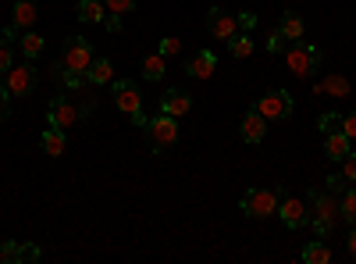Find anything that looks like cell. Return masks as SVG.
<instances>
[{"label": "cell", "mask_w": 356, "mask_h": 264, "mask_svg": "<svg viewBox=\"0 0 356 264\" xmlns=\"http://www.w3.org/2000/svg\"><path fill=\"white\" fill-rule=\"evenodd\" d=\"M349 136L346 132H332V136H324V154H328L332 161H342L346 154H349Z\"/></svg>", "instance_id": "22"}, {"label": "cell", "mask_w": 356, "mask_h": 264, "mask_svg": "<svg viewBox=\"0 0 356 264\" xmlns=\"http://www.w3.org/2000/svg\"><path fill=\"white\" fill-rule=\"evenodd\" d=\"M18 47H22L25 61H36V57L43 54V36H40V33H25V36L18 40Z\"/></svg>", "instance_id": "24"}, {"label": "cell", "mask_w": 356, "mask_h": 264, "mask_svg": "<svg viewBox=\"0 0 356 264\" xmlns=\"http://www.w3.org/2000/svg\"><path fill=\"white\" fill-rule=\"evenodd\" d=\"M36 18H40V4H36V0H15L11 25H18V29H33Z\"/></svg>", "instance_id": "17"}, {"label": "cell", "mask_w": 356, "mask_h": 264, "mask_svg": "<svg viewBox=\"0 0 356 264\" xmlns=\"http://www.w3.org/2000/svg\"><path fill=\"white\" fill-rule=\"evenodd\" d=\"M161 54H164V57L182 54V40H178V36H164V40H161Z\"/></svg>", "instance_id": "31"}, {"label": "cell", "mask_w": 356, "mask_h": 264, "mask_svg": "<svg viewBox=\"0 0 356 264\" xmlns=\"http://www.w3.org/2000/svg\"><path fill=\"white\" fill-rule=\"evenodd\" d=\"M114 86V107L122 111V114H129V118L139 125V129H146V114H143V97H139V86L136 82H129V79H122V82H111Z\"/></svg>", "instance_id": "4"}, {"label": "cell", "mask_w": 356, "mask_h": 264, "mask_svg": "<svg viewBox=\"0 0 356 264\" xmlns=\"http://www.w3.org/2000/svg\"><path fill=\"white\" fill-rule=\"evenodd\" d=\"M15 33H18V25H8L4 33H0V43H8V47H15V40H18Z\"/></svg>", "instance_id": "37"}, {"label": "cell", "mask_w": 356, "mask_h": 264, "mask_svg": "<svg viewBox=\"0 0 356 264\" xmlns=\"http://www.w3.org/2000/svg\"><path fill=\"white\" fill-rule=\"evenodd\" d=\"M11 118V90L8 86H0V122Z\"/></svg>", "instance_id": "32"}, {"label": "cell", "mask_w": 356, "mask_h": 264, "mask_svg": "<svg viewBox=\"0 0 356 264\" xmlns=\"http://www.w3.org/2000/svg\"><path fill=\"white\" fill-rule=\"evenodd\" d=\"M278 218L285 222V228H303L310 222V203L303 196H282L278 200Z\"/></svg>", "instance_id": "10"}, {"label": "cell", "mask_w": 356, "mask_h": 264, "mask_svg": "<svg viewBox=\"0 0 356 264\" xmlns=\"http://www.w3.org/2000/svg\"><path fill=\"white\" fill-rule=\"evenodd\" d=\"M207 33H211L214 40H232L235 33H239V15H232L225 8H211L207 11Z\"/></svg>", "instance_id": "9"}, {"label": "cell", "mask_w": 356, "mask_h": 264, "mask_svg": "<svg viewBox=\"0 0 356 264\" xmlns=\"http://www.w3.org/2000/svg\"><path fill=\"white\" fill-rule=\"evenodd\" d=\"M146 136H150V143H154V154L171 150V146L178 143V118H171V114L161 111L157 118L146 122Z\"/></svg>", "instance_id": "6"}, {"label": "cell", "mask_w": 356, "mask_h": 264, "mask_svg": "<svg viewBox=\"0 0 356 264\" xmlns=\"http://www.w3.org/2000/svg\"><path fill=\"white\" fill-rule=\"evenodd\" d=\"M317 97H349V79L346 75H324L314 82Z\"/></svg>", "instance_id": "16"}, {"label": "cell", "mask_w": 356, "mask_h": 264, "mask_svg": "<svg viewBox=\"0 0 356 264\" xmlns=\"http://www.w3.org/2000/svg\"><path fill=\"white\" fill-rule=\"evenodd\" d=\"M339 175H342L346 183H356V154H353V150L342 157V171H339Z\"/></svg>", "instance_id": "30"}, {"label": "cell", "mask_w": 356, "mask_h": 264, "mask_svg": "<svg viewBox=\"0 0 356 264\" xmlns=\"http://www.w3.org/2000/svg\"><path fill=\"white\" fill-rule=\"evenodd\" d=\"M282 189H246L243 193V215L246 218H271L278 215Z\"/></svg>", "instance_id": "5"}, {"label": "cell", "mask_w": 356, "mask_h": 264, "mask_svg": "<svg viewBox=\"0 0 356 264\" xmlns=\"http://www.w3.org/2000/svg\"><path fill=\"white\" fill-rule=\"evenodd\" d=\"M214 68H218L214 50H196V54L189 57V65H186V72H189L193 79H211V75H214Z\"/></svg>", "instance_id": "15"}, {"label": "cell", "mask_w": 356, "mask_h": 264, "mask_svg": "<svg viewBox=\"0 0 356 264\" xmlns=\"http://www.w3.org/2000/svg\"><path fill=\"white\" fill-rule=\"evenodd\" d=\"M346 250H349V257L356 261V225H353V232H349V240H346Z\"/></svg>", "instance_id": "38"}, {"label": "cell", "mask_w": 356, "mask_h": 264, "mask_svg": "<svg viewBox=\"0 0 356 264\" xmlns=\"http://www.w3.org/2000/svg\"><path fill=\"white\" fill-rule=\"evenodd\" d=\"M307 203H310V225H314V232H317V236H328V232L335 228V222L342 218L339 200L332 196V189H310Z\"/></svg>", "instance_id": "1"}, {"label": "cell", "mask_w": 356, "mask_h": 264, "mask_svg": "<svg viewBox=\"0 0 356 264\" xmlns=\"http://www.w3.org/2000/svg\"><path fill=\"white\" fill-rule=\"evenodd\" d=\"M342 132H346L349 139H356V111H353V114H342Z\"/></svg>", "instance_id": "35"}, {"label": "cell", "mask_w": 356, "mask_h": 264, "mask_svg": "<svg viewBox=\"0 0 356 264\" xmlns=\"http://www.w3.org/2000/svg\"><path fill=\"white\" fill-rule=\"evenodd\" d=\"M257 111L264 114V122H285V118H292L296 100H292L289 90H271L257 100Z\"/></svg>", "instance_id": "7"}, {"label": "cell", "mask_w": 356, "mask_h": 264, "mask_svg": "<svg viewBox=\"0 0 356 264\" xmlns=\"http://www.w3.org/2000/svg\"><path fill=\"white\" fill-rule=\"evenodd\" d=\"M285 65H289V72L296 79H310L321 68V50L314 43H307V40H292L285 47Z\"/></svg>", "instance_id": "3"}, {"label": "cell", "mask_w": 356, "mask_h": 264, "mask_svg": "<svg viewBox=\"0 0 356 264\" xmlns=\"http://www.w3.org/2000/svg\"><path fill=\"white\" fill-rule=\"evenodd\" d=\"M0 261H11V264L40 261V247H33V243H18V240H8V243H0Z\"/></svg>", "instance_id": "14"}, {"label": "cell", "mask_w": 356, "mask_h": 264, "mask_svg": "<svg viewBox=\"0 0 356 264\" xmlns=\"http://www.w3.org/2000/svg\"><path fill=\"white\" fill-rule=\"evenodd\" d=\"M104 18H107L104 0H79V22H93V25H104Z\"/></svg>", "instance_id": "21"}, {"label": "cell", "mask_w": 356, "mask_h": 264, "mask_svg": "<svg viewBox=\"0 0 356 264\" xmlns=\"http://www.w3.org/2000/svg\"><path fill=\"white\" fill-rule=\"evenodd\" d=\"M228 54L232 57H253V36L250 33H235L228 40Z\"/></svg>", "instance_id": "26"}, {"label": "cell", "mask_w": 356, "mask_h": 264, "mask_svg": "<svg viewBox=\"0 0 356 264\" xmlns=\"http://www.w3.org/2000/svg\"><path fill=\"white\" fill-rule=\"evenodd\" d=\"M86 82L89 86H111L114 82V65L107 61V57H93V65H89V72H86Z\"/></svg>", "instance_id": "18"}, {"label": "cell", "mask_w": 356, "mask_h": 264, "mask_svg": "<svg viewBox=\"0 0 356 264\" xmlns=\"http://www.w3.org/2000/svg\"><path fill=\"white\" fill-rule=\"evenodd\" d=\"M36 82H40V75H36L33 61H22V65L8 68V90H11V97H29L36 90Z\"/></svg>", "instance_id": "8"}, {"label": "cell", "mask_w": 356, "mask_h": 264, "mask_svg": "<svg viewBox=\"0 0 356 264\" xmlns=\"http://www.w3.org/2000/svg\"><path fill=\"white\" fill-rule=\"evenodd\" d=\"M11 65H15V50L8 43H0V75H8Z\"/></svg>", "instance_id": "34"}, {"label": "cell", "mask_w": 356, "mask_h": 264, "mask_svg": "<svg viewBox=\"0 0 356 264\" xmlns=\"http://www.w3.org/2000/svg\"><path fill=\"white\" fill-rule=\"evenodd\" d=\"M164 61H168V57H164L161 50H157V54H146V57H143V75L150 79V82H161V79H164V72H168V68H164Z\"/></svg>", "instance_id": "23"}, {"label": "cell", "mask_w": 356, "mask_h": 264, "mask_svg": "<svg viewBox=\"0 0 356 264\" xmlns=\"http://www.w3.org/2000/svg\"><path fill=\"white\" fill-rule=\"evenodd\" d=\"M239 25H243V29H246V33H250V29L257 25V18H253V15H239Z\"/></svg>", "instance_id": "39"}, {"label": "cell", "mask_w": 356, "mask_h": 264, "mask_svg": "<svg viewBox=\"0 0 356 264\" xmlns=\"http://www.w3.org/2000/svg\"><path fill=\"white\" fill-rule=\"evenodd\" d=\"M136 4L139 0H104V8H107V15H129V11H136Z\"/></svg>", "instance_id": "29"}, {"label": "cell", "mask_w": 356, "mask_h": 264, "mask_svg": "<svg viewBox=\"0 0 356 264\" xmlns=\"http://www.w3.org/2000/svg\"><path fill=\"white\" fill-rule=\"evenodd\" d=\"M43 154L47 157H61L65 154V146H68V136H65V129H57V125H50L47 132H43Z\"/></svg>", "instance_id": "19"}, {"label": "cell", "mask_w": 356, "mask_h": 264, "mask_svg": "<svg viewBox=\"0 0 356 264\" xmlns=\"http://www.w3.org/2000/svg\"><path fill=\"white\" fill-rule=\"evenodd\" d=\"M86 111H79L68 97H57L50 107H47V118H50V125H57V129H68V125H79V118H82Z\"/></svg>", "instance_id": "11"}, {"label": "cell", "mask_w": 356, "mask_h": 264, "mask_svg": "<svg viewBox=\"0 0 356 264\" xmlns=\"http://www.w3.org/2000/svg\"><path fill=\"white\" fill-rule=\"evenodd\" d=\"M104 29H107V33H118V29H122V15H107L104 18Z\"/></svg>", "instance_id": "36"}, {"label": "cell", "mask_w": 356, "mask_h": 264, "mask_svg": "<svg viewBox=\"0 0 356 264\" xmlns=\"http://www.w3.org/2000/svg\"><path fill=\"white\" fill-rule=\"evenodd\" d=\"M339 211H342V218H346L349 225H356V189H346V193H342Z\"/></svg>", "instance_id": "28"}, {"label": "cell", "mask_w": 356, "mask_h": 264, "mask_svg": "<svg viewBox=\"0 0 356 264\" xmlns=\"http://www.w3.org/2000/svg\"><path fill=\"white\" fill-rule=\"evenodd\" d=\"M303 261H307V264H328V261H332L328 243H321V240L307 243V247H303Z\"/></svg>", "instance_id": "25"}, {"label": "cell", "mask_w": 356, "mask_h": 264, "mask_svg": "<svg viewBox=\"0 0 356 264\" xmlns=\"http://www.w3.org/2000/svg\"><path fill=\"white\" fill-rule=\"evenodd\" d=\"M161 111L171 114V118H182V114L193 111V93H189V90H168V93L161 97Z\"/></svg>", "instance_id": "12"}, {"label": "cell", "mask_w": 356, "mask_h": 264, "mask_svg": "<svg viewBox=\"0 0 356 264\" xmlns=\"http://www.w3.org/2000/svg\"><path fill=\"white\" fill-rule=\"evenodd\" d=\"M285 47H289V40L278 33V29H275V33L271 36H267V50H271V54H285Z\"/></svg>", "instance_id": "33"}, {"label": "cell", "mask_w": 356, "mask_h": 264, "mask_svg": "<svg viewBox=\"0 0 356 264\" xmlns=\"http://www.w3.org/2000/svg\"><path fill=\"white\" fill-rule=\"evenodd\" d=\"M239 136H243V143H264L267 125H264V114H260L257 107H250V111L243 114V122H239Z\"/></svg>", "instance_id": "13"}, {"label": "cell", "mask_w": 356, "mask_h": 264, "mask_svg": "<svg viewBox=\"0 0 356 264\" xmlns=\"http://www.w3.org/2000/svg\"><path fill=\"white\" fill-rule=\"evenodd\" d=\"M278 33L292 43V40H303V33H307V25H303V18L296 15V11H285L282 15V22H278Z\"/></svg>", "instance_id": "20"}, {"label": "cell", "mask_w": 356, "mask_h": 264, "mask_svg": "<svg viewBox=\"0 0 356 264\" xmlns=\"http://www.w3.org/2000/svg\"><path fill=\"white\" fill-rule=\"evenodd\" d=\"M89 65H93V43L86 36H68L61 50V75H79L86 79Z\"/></svg>", "instance_id": "2"}, {"label": "cell", "mask_w": 356, "mask_h": 264, "mask_svg": "<svg viewBox=\"0 0 356 264\" xmlns=\"http://www.w3.org/2000/svg\"><path fill=\"white\" fill-rule=\"evenodd\" d=\"M317 129H321V136L342 132V114H339V111H324L321 118H317Z\"/></svg>", "instance_id": "27"}]
</instances>
